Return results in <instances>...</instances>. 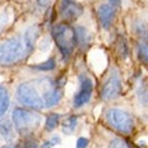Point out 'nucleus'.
<instances>
[{
  "label": "nucleus",
  "mask_w": 148,
  "mask_h": 148,
  "mask_svg": "<svg viewBox=\"0 0 148 148\" xmlns=\"http://www.w3.org/2000/svg\"><path fill=\"white\" fill-rule=\"evenodd\" d=\"M75 37H77V45L82 46V47H84V46H88V43L90 42V35L89 32H88L84 27L82 26H78L75 27Z\"/></svg>",
  "instance_id": "nucleus-11"
},
{
  "label": "nucleus",
  "mask_w": 148,
  "mask_h": 148,
  "mask_svg": "<svg viewBox=\"0 0 148 148\" xmlns=\"http://www.w3.org/2000/svg\"><path fill=\"white\" fill-rule=\"evenodd\" d=\"M54 67H56V61L53 58H49L48 61L41 63V64H38V66H35L34 68L37 69V71H52Z\"/></svg>",
  "instance_id": "nucleus-17"
},
{
  "label": "nucleus",
  "mask_w": 148,
  "mask_h": 148,
  "mask_svg": "<svg viewBox=\"0 0 148 148\" xmlns=\"http://www.w3.org/2000/svg\"><path fill=\"white\" fill-rule=\"evenodd\" d=\"M83 12V8L78 5L72 0H62L61 5V15L63 18H66L67 21H73L78 18Z\"/></svg>",
  "instance_id": "nucleus-8"
},
{
  "label": "nucleus",
  "mask_w": 148,
  "mask_h": 148,
  "mask_svg": "<svg viewBox=\"0 0 148 148\" xmlns=\"http://www.w3.org/2000/svg\"><path fill=\"white\" fill-rule=\"evenodd\" d=\"M59 123V115L58 114H51L46 119V128L47 130H53L58 126Z\"/></svg>",
  "instance_id": "nucleus-15"
},
{
  "label": "nucleus",
  "mask_w": 148,
  "mask_h": 148,
  "mask_svg": "<svg viewBox=\"0 0 148 148\" xmlns=\"http://www.w3.org/2000/svg\"><path fill=\"white\" fill-rule=\"evenodd\" d=\"M16 98L18 103L36 110H41L46 106L42 96L38 94L37 89L34 85H31L30 83H22V84L17 86Z\"/></svg>",
  "instance_id": "nucleus-5"
},
{
  "label": "nucleus",
  "mask_w": 148,
  "mask_h": 148,
  "mask_svg": "<svg viewBox=\"0 0 148 148\" xmlns=\"http://www.w3.org/2000/svg\"><path fill=\"white\" fill-rule=\"evenodd\" d=\"M88 138H84V137H80L79 140L77 141V148H86L88 147Z\"/></svg>",
  "instance_id": "nucleus-23"
},
{
  "label": "nucleus",
  "mask_w": 148,
  "mask_h": 148,
  "mask_svg": "<svg viewBox=\"0 0 148 148\" xmlns=\"http://www.w3.org/2000/svg\"><path fill=\"white\" fill-rule=\"evenodd\" d=\"M105 119L111 127L121 133H131L135 127L133 117L120 109H109L105 114Z\"/></svg>",
  "instance_id": "nucleus-4"
},
{
  "label": "nucleus",
  "mask_w": 148,
  "mask_h": 148,
  "mask_svg": "<svg viewBox=\"0 0 148 148\" xmlns=\"http://www.w3.org/2000/svg\"><path fill=\"white\" fill-rule=\"evenodd\" d=\"M42 119L38 114L17 108L12 111V122L16 131L22 136L31 135L41 125Z\"/></svg>",
  "instance_id": "nucleus-3"
},
{
  "label": "nucleus",
  "mask_w": 148,
  "mask_h": 148,
  "mask_svg": "<svg viewBox=\"0 0 148 148\" xmlns=\"http://www.w3.org/2000/svg\"><path fill=\"white\" fill-rule=\"evenodd\" d=\"M61 142V138L59 137H53V138H51L49 141H47L45 143V145L42 146V148H49V147H52V146H56V145H58V143Z\"/></svg>",
  "instance_id": "nucleus-22"
},
{
  "label": "nucleus",
  "mask_w": 148,
  "mask_h": 148,
  "mask_svg": "<svg viewBox=\"0 0 148 148\" xmlns=\"http://www.w3.org/2000/svg\"><path fill=\"white\" fill-rule=\"evenodd\" d=\"M62 90L58 89V88H53L51 90H47L45 92V96H43V100H45V105L47 108H51L56 104L59 103V100L62 99Z\"/></svg>",
  "instance_id": "nucleus-10"
},
{
  "label": "nucleus",
  "mask_w": 148,
  "mask_h": 148,
  "mask_svg": "<svg viewBox=\"0 0 148 148\" xmlns=\"http://www.w3.org/2000/svg\"><path fill=\"white\" fill-rule=\"evenodd\" d=\"M52 36L63 57L68 58L77 45L75 30L67 24H58L52 29Z\"/></svg>",
  "instance_id": "nucleus-2"
},
{
  "label": "nucleus",
  "mask_w": 148,
  "mask_h": 148,
  "mask_svg": "<svg viewBox=\"0 0 148 148\" xmlns=\"http://www.w3.org/2000/svg\"><path fill=\"white\" fill-rule=\"evenodd\" d=\"M138 57L143 63L148 64V45L147 43H142L138 48Z\"/></svg>",
  "instance_id": "nucleus-19"
},
{
  "label": "nucleus",
  "mask_w": 148,
  "mask_h": 148,
  "mask_svg": "<svg viewBox=\"0 0 148 148\" xmlns=\"http://www.w3.org/2000/svg\"><path fill=\"white\" fill-rule=\"evenodd\" d=\"M98 16H99V21H100L101 27L105 30L110 29V26L114 21V17H115L114 6L109 5V4H103L98 10Z\"/></svg>",
  "instance_id": "nucleus-9"
},
{
  "label": "nucleus",
  "mask_w": 148,
  "mask_h": 148,
  "mask_svg": "<svg viewBox=\"0 0 148 148\" xmlns=\"http://www.w3.org/2000/svg\"><path fill=\"white\" fill-rule=\"evenodd\" d=\"M9 105H10V99H9L8 90L0 85V116H3L6 112Z\"/></svg>",
  "instance_id": "nucleus-13"
},
{
  "label": "nucleus",
  "mask_w": 148,
  "mask_h": 148,
  "mask_svg": "<svg viewBox=\"0 0 148 148\" xmlns=\"http://www.w3.org/2000/svg\"><path fill=\"white\" fill-rule=\"evenodd\" d=\"M75 125H77V117L75 116H71L63 122V127L68 128V130H73L74 127H75Z\"/></svg>",
  "instance_id": "nucleus-21"
},
{
  "label": "nucleus",
  "mask_w": 148,
  "mask_h": 148,
  "mask_svg": "<svg viewBox=\"0 0 148 148\" xmlns=\"http://www.w3.org/2000/svg\"><path fill=\"white\" fill-rule=\"evenodd\" d=\"M133 31H135L136 35L143 41V43H146V41H148V27L145 22L136 21L135 24H133Z\"/></svg>",
  "instance_id": "nucleus-12"
},
{
  "label": "nucleus",
  "mask_w": 148,
  "mask_h": 148,
  "mask_svg": "<svg viewBox=\"0 0 148 148\" xmlns=\"http://www.w3.org/2000/svg\"><path fill=\"white\" fill-rule=\"evenodd\" d=\"M111 6H120L121 5V0H109Z\"/></svg>",
  "instance_id": "nucleus-24"
},
{
  "label": "nucleus",
  "mask_w": 148,
  "mask_h": 148,
  "mask_svg": "<svg viewBox=\"0 0 148 148\" xmlns=\"http://www.w3.org/2000/svg\"><path fill=\"white\" fill-rule=\"evenodd\" d=\"M3 148H14L12 146H10V145H8V146H5V147H3Z\"/></svg>",
  "instance_id": "nucleus-25"
},
{
  "label": "nucleus",
  "mask_w": 148,
  "mask_h": 148,
  "mask_svg": "<svg viewBox=\"0 0 148 148\" xmlns=\"http://www.w3.org/2000/svg\"><path fill=\"white\" fill-rule=\"evenodd\" d=\"M37 32L29 29L22 36H16L0 43V66H11L21 62L34 48Z\"/></svg>",
  "instance_id": "nucleus-1"
},
{
  "label": "nucleus",
  "mask_w": 148,
  "mask_h": 148,
  "mask_svg": "<svg viewBox=\"0 0 148 148\" xmlns=\"http://www.w3.org/2000/svg\"><path fill=\"white\" fill-rule=\"evenodd\" d=\"M117 48H119V54L121 56L122 58H126L128 54V48H127L126 41H125V38H122V37H120L117 41Z\"/></svg>",
  "instance_id": "nucleus-18"
},
{
  "label": "nucleus",
  "mask_w": 148,
  "mask_h": 148,
  "mask_svg": "<svg viewBox=\"0 0 148 148\" xmlns=\"http://www.w3.org/2000/svg\"><path fill=\"white\" fill-rule=\"evenodd\" d=\"M92 92V82L88 77H80V89L73 99V104L75 108H80L89 101Z\"/></svg>",
  "instance_id": "nucleus-7"
},
{
  "label": "nucleus",
  "mask_w": 148,
  "mask_h": 148,
  "mask_svg": "<svg viewBox=\"0 0 148 148\" xmlns=\"http://www.w3.org/2000/svg\"><path fill=\"white\" fill-rule=\"evenodd\" d=\"M108 148H131L128 146V143L126 141H123L122 138H114L110 142V145Z\"/></svg>",
  "instance_id": "nucleus-20"
},
{
  "label": "nucleus",
  "mask_w": 148,
  "mask_h": 148,
  "mask_svg": "<svg viewBox=\"0 0 148 148\" xmlns=\"http://www.w3.org/2000/svg\"><path fill=\"white\" fill-rule=\"evenodd\" d=\"M121 88H122V84H121L120 75L116 72H112L103 85V89H101V98L104 100L116 99L120 95V92H121Z\"/></svg>",
  "instance_id": "nucleus-6"
},
{
  "label": "nucleus",
  "mask_w": 148,
  "mask_h": 148,
  "mask_svg": "<svg viewBox=\"0 0 148 148\" xmlns=\"http://www.w3.org/2000/svg\"><path fill=\"white\" fill-rule=\"evenodd\" d=\"M0 133L6 138L11 136V123L8 120H0Z\"/></svg>",
  "instance_id": "nucleus-16"
},
{
  "label": "nucleus",
  "mask_w": 148,
  "mask_h": 148,
  "mask_svg": "<svg viewBox=\"0 0 148 148\" xmlns=\"http://www.w3.org/2000/svg\"><path fill=\"white\" fill-rule=\"evenodd\" d=\"M137 96L142 105L148 106V79H145L142 82V84L137 90Z\"/></svg>",
  "instance_id": "nucleus-14"
}]
</instances>
